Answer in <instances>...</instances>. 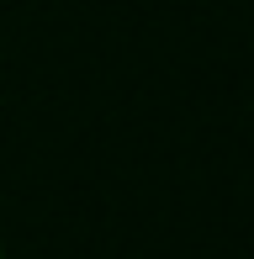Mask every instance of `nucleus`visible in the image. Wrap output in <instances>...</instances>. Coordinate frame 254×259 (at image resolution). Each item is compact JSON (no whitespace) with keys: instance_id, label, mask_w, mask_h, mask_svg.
I'll list each match as a JSON object with an SVG mask.
<instances>
[{"instance_id":"nucleus-1","label":"nucleus","mask_w":254,"mask_h":259,"mask_svg":"<svg viewBox=\"0 0 254 259\" xmlns=\"http://www.w3.org/2000/svg\"><path fill=\"white\" fill-rule=\"evenodd\" d=\"M0 259H6V254H0Z\"/></svg>"}]
</instances>
